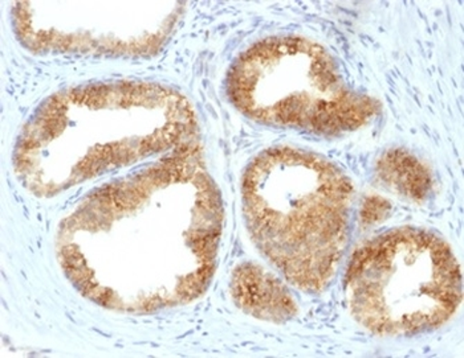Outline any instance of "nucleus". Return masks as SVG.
Returning <instances> with one entry per match:
<instances>
[{"label":"nucleus","mask_w":464,"mask_h":358,"mask_svg":"<svg viewBox=\"0 0 464 358\" xmlns=\"http://www.w3.org/2000/svg\"><path fill=\"white\" fill-rule=\"evenodd\" d=\"M222 228L217 185L188 151L92 194L63 222L57 249L97 305L153 312L208 290Z\"/></svg>","instance_id":"f257e3e1"},{"label":"nucleus","mask_w":464,"mask_h":358,"mask_svg":"<svg viewBox=\"0 0 464 358\" xmlns=\"http://www.w3.org/2000/svg\"><path fill=\"white\" fill-rule=\"evenodd\" d=\"M197 118L188 99L146 82H113L51 97L24 126L14 162L20 182L54 196L117 168L191 151Z\"/></svg>","instance_id":"f03ea898"},{"label":"nucleus","mask_w":464,"mask_h":358,"mask_svg":"<svg viewBox=\"0 0 464 358\" xmlns=\"http://www.w3.org/2000/svg\"><path fill=\"white\" fill-rule=\"evenodd\" d=\"M354 191L334 163L308 151H263L242 177L246 226L262 256L295 287L325 290L351 237Z\"/></svg>","instance_id":"7ed1b4c3"},{"label":"nucleus","mask_w":464,"mask_h":358,"mask_svg":"<svg viewBox=\"0 0 464 358\" xmlns=\"http://www.w3.org/2000/svg\"><path fill=\"white\" fill-rule=\"evenodd\" d=\"M232 105L272 127L337 137L371 123L381 105L348 85L325 48L302 36H271L232 62L226 79Z\"/></svg>","instance_id":"20e7f679"},{"label":"nucleus","mask_w":464,"mask_h":358,"mask_svg":"<svg viewBox=\"0 0 464 358\" xmlns=\"http://www.w3.org/2000/svg\"><path fill=\"white\" fill-rule=\"evenodd\" d=\"M345 297L352 316L375 336H417L457 314L462 273L437 234L395 228L357 249L345 274Z\"/></svg>","instance_id":"39448f33"},{"label":"nucleus","mask_w":464,"mask_h":358,"mask_svg":"<svg viewBox=\"0 0 464 358\" xmlns=\"http://www.w3.org/2000/svg\"><path fill=\"white\" fill-rule=\"evenodd\" d=\"M169 2L15 3L13 27L36 53L148 56L161 50L182 15Z\"/></svg>","instance_id":"423d86ee"},{"label":"nucleus","mask_w":464,"mask_h":358,"mask_svg":"<svg viewBox=\"0 0 464 358\" xmlns=\"http://www.w3.org/2000/svg\"><path fill=\"white\" fill-rule=\"evenodd\" d=\"M231 294L237 307L251 316L282 323L296 315L297 305L288 288L262 266L243 263L231 278Z\"/></svg>","instance_id":"0eeeda50"},{"label":"nucleus","mask_w":464,"mask_h":358,"mask_svg":"<svg viewBox=\"0 0 464 358\" xmlns=\"http://www.w3.org/2000/svg\"><path fill=\"white\" fill-rule=\"evenodd\" d=\"M381 179L401 194L420 199L429 191V174L422 165L411 155L393 151L380 160Z\"/></svg>","instance_id":"6e6552de"}]
</instances>
